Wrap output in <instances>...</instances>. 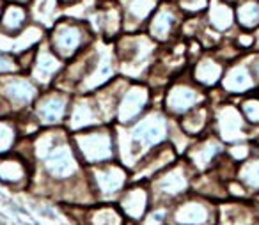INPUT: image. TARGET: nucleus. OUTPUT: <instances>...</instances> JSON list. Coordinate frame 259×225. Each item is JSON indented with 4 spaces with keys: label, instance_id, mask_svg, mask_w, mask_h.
Here are the masks:
<instances>
[{
    "label": "nucleus",
    "instance_id": "obj_28",
    "mask_svg": "<svg viewBox=\"0 0 259 225\" xmlns=\"http://www.w3.org/2000/svg\"><path fill=\"white\" fill-rule=\"evenodd\" d=\"M204 121H206L204 112H197V114L190 115V117L185 121V128H187V131H190V133H197V131H201V129H202Z\"/></svg>",
    "mask_w": 259,
    "mask_h": 225
},
{
    "label": "nucleus",
    "instance_id": "obj_12",
    "mask_svg": "<svg viewBox=\"0 0 259 225\" xmlns=\"http://www.w3.org/2000/svg\"><path fill=\"white\" fill-rule=\"evenodd\" d=\"M36 112H37L39 121L45 122V124L59 122L62 117H64L66 98L50 96V98H45V100H39V103H37V107H36Z\"/></svg>",
    "mask_w": 259,
    "mask_h": 225
},
{
    "label": "nucleus",
    "instance_id": "obj_11",
    "mask_svg": "<svg viewBox=\"0 0 259 225\" xmlns=\"http://www.w3.org/2000/svg\"><path fill=\"white\" fill-rule=\"evenodd\" d=\"M208 207L199 200H187V202L180 204L174 213V218L185 225H202L208 220Z\"/></svg>",
    "mask_w": 259,
    "mask_h": 225
},
{
    "label": "nucleus",
    "instance_id": "obj_9",
    "mask_svg": "<svg viewBox=\"0 0 259 225\" xmlns=\"http://www.w3.org/2000/svg\"><path fill=\"white\" fill-rule=\"evenodd\" d=\"M217 119H219V129L224 140L234 142V140H240L245 137L243 121H241L240 114H238L234 108L227 107V108H224V110H220Z\"/></svg>",
    "mask_w": 259,
    "mask_h": 225
},
{
    "label": "nucleus",
    "instance_id": "obj_2",
    "mask_svg": "<svg viewBox=\"0 0 259 225\" xmlns=\"http://www.w3.org/2000/svg\"><path fill=\"white\" fill-rule=\"evenodd\" d=\"M82 156L91 163H100L112 158V140L105 131H91L78 137Z\"/></svg>",
    "mask_w": 259,
    "mask_h": 225
},
{
    "label": "nucleus",
    "instance_id": "obj_36",
    "mask_svg": "<svg viewBox=\"0 0 259 225\" xmlns=\"http://www.w3.org/2000/svg\"><path fill=\"white\" fill-rule=\"evenodd\" d=\"M6 6V0H0V15H2V9H4Z\"/></svg>",
    "mask_w": 259,
    "mask_h": 225
},
{
    "label": "nucleus",
    "instance_id": "obj_23",
    "mask_svg": "<svg viewBox=\"0 0 259 225\" xmlns=\"http://www.w3.org/2000/svg\"><path fill=\"white\" fill-rule=\"evenodd\" d=\"M174 23V16L169 11H160L151 23V34L158 39H165L169 36V30Z\"/></svg>",
    "mask_w": 259,
    "mask_h": 225
},
{
    "label": "nucleus",
    "instance_id": "obj_24",
    "mask_svg": "<svg viewBox=\"0 0 259 225\" xmlns=\"http://www.w3.org/2000/svg\"><path fill=\"white\" fill-rule=\"evenodd\" d=\"M238 18H240L241 25L245 27H254L259 23V6L255 2H247L240 8L238 11Z\"/></svg>",
    "mask_w": 259,
    "mask_h": 225
},
{
    "label": "nucleus",
    "instance_id": "obj_26",
    "mask_svg": "<svg viewBox=\"0 0 259 225\" xmlns=\"http://www.w3.org/2000/svg\"><path fill=\"white\" fill-rule=\"evenodd\" d=\"M93 225H122V218L115 209L105 207V209H100L98 213H94Z\"/></svg>",
    "mask_w": 259,
    "mask_h": 225
},
{
    "label": "nucleus",
    "instance_id": "obj_32",
    "mask_svg": "<svg viewBox=\"0 0 259 225\" xmlns=\"http://www.w3.org/2000/svg\"><path fill=\"white\" fill-rule=\"evenodd\" d=\"M183 2V6L187 9H192V11H197V9H201L202 6H204L206 0H181Z\"/></svg>",
    "mask_w": 259,
    "mask_h": 225
},
{
    "label": "nucleus",
    "instance_id": "obj_25",
    "mask_svg": "<svg viewBox=\"0 0 259 225\" xmlns=\"http://www.w3.org/2000/svg\"><path fill=\"white\" fill-rule=\"evenodd\" d=\"M128 13L130 16H134L137 20H142L149 15L153 8H155V0H128Z\"/></svg>",
    "mask_w": 259,
    "mask_h": 225
},
{
    "label": "nucleus",
    "instance_id": "obj_5",
    "mask_svg": "<svg viewBox=\"0 0 259 225\" xmlns=\"http://www.w3.org/2000/svg\"><path fill=\"white\" fill-rule=\"evenodd\" d=\"M80 43H82V32H80L78 27L69 25V23H62V25H57L54 29V34H52V48H54L59 57L62 59L71 57L80 48Z\"/></svg>",
    "mask_w": 259,
    "mask_h": 225
},
{
    "label": "nucleus",
    "instance_id": "obj_16",
    "mask_svg": "<svg viewBox=\"0 0 259 225\" xmlns=\"http://www.w3.org/2000/svg\"><path fill=\"white\" fill-rule=\"evenodd\" d=\"M93 122H96V114H94V108L91 107L89 101L87 100L76 101L71 115V128L82 129L85 126L93 124Z\"/></svg>",
    "mask_w": 259,
    "mask_h": 225
},
{
    "label": "nucleus",
    "instance_id": "obj_29",
    "mask_svg": "<svg viewBox=\"0 0 259 225\" xmlns=\"http://www.w3.org/2000/svg\"><path fill=\"white\" fill-rule=\"evenodd\" d=\"M13 139H15V131L9 124L6 122H0V151L2 149H8L11 146Z\"/></svg>",
    "mask_w": 259,
    "mask_h": 225
},
{
    "label": "nucleus",
    "instance_id": "obj_4",
    "mask_svg": "<svg viewBox=\"0 0 259 225\" xmlns=\"http://www.w3.org/2000/svg\"><path fill=\"white\" fill-rule=\"evenodd\" d=\"M163 137H165V121L158 114L148 115L132 129V139L139 146H156L162 142Z\"/></svg>",
    "mask_w": 259,
    "mask_h": 225
},
{
    "label": "nucleus",
    "instance_id": "obj_17",
    "mask_svg": "<svg viewBox=\"0 0 259 225\" xmlns=\"http://www.w3.org/2000/svg\"><path fill=\"white\" fill-rule=\"evenodd\" d=\"M224 87L227 91H233V93H241V91H247L252 87V78L250 73L245 68H236L233 71L227 73L226 80H224Z\"/></svg>",
    "mask_w": 259,
    "mask_h": 225
},
{
    "label": "nucleus",
    "instance_id": "obj_37",
    "mask_svg": "<svg viewBox=\"0 0 259 225\" xmlns=\"http://www.w3.org/2000/svg\"><path fill=\"white\" fill-rule=\"evenodd\" d=\"M254 68H255V73H257V75H259V61L255 62V66H254Z\"/></svg>",
    "mask_w": 259,
    "mask_h": 225
},
{
    "label": "nucleus",
    "instance_id": "obj_35",
    "mask_svg": "<svg viewBox=\"0 0 259 225\" xmlns=\"http://www.w3.org/2000/svg\"><path fill=\"white\" fill-rule=\"evenodd\" d=\"M62 2H64V4H76L78 0H62Z\"/></svg>",
    "mask_w": 259,
    "mask_h": 225
},
{
    "label": "nucleus",
    "instance_id": "obj_8",
    "mask_svg": "<svg viewBox=\"0 0 259 225\" xmlns=\"http://www.w3.org/2000/svg\"><path fill=\"white\" fill-rule=\"evenodd\" d=\"M148 103V91L144 87H132L128 93L124 94V98L121 100L117 107V117L122 122L132 121L134 117H137L142 112V108Z\"/></svg>",
    "mask_w": 259,
    "mask_h": 225
},
{
    "label": "nucleus",
    "instance_id": "obj_31",
    "mask_svg": "<svg viewBox=\"0 0 259 225\" xmlns=\"http://www.w3.org/2000/svg\"><path fill=\"white\" fill-rule=\"evenodd\" d=\"M247 153H248V147L245 146V144H236V146L231 149V156H233L234 160H245Z\"/></svg>",
    "mask_w": 259,
    "mask_h": 225
},
{
    "label": "nucleus",
    "instance_id": "obj_34",
    "mask_svg": "<svg viewBox=\"0 0 259 225\" xmlns=\"http://www.w3.org/2000/svg\"><path fill=\"white\" fill-rule=\"evenodd\" d=\"M6 2H15V4H22V6H29L30 0H6Z\"/></svg>",
    "mask_w": 259,
    "mask_h": 225
},
{
    "label": "nucleus",
    "instance_id": "obj_20",
    "mask_svg": "<svg viewBox=\"0 0 259 225\" xmlns=\"http://www.w3.org/2000/svg\"><path fill=\"white\" fill-rule=\"evenodd\" d=\"M219 151H220V146L217 142H204L192 151L190 160H192V163H195L197 167H206V165L215 158V154L219 153Z\"/></svg>",
    "mask_w": 259,
    "mask_h": 225
},
{
    "label": "nucleus",
    "instance_id": "obj_27",
    "mask_svg": "<svg viewBox=\"0 0 259 225\" xmlns=\"http://www.w3.org/2000/svg\"><path fill=\"white\" fill-rule=\"evenodd\" d=\"M241 179H243L245 185H248L250 188H259V160L250 161L247 167H243V170H241Z\"/></svg>",
    "mask_w": 259,
    "mask_h": 225
},
{
    "label": "nucleus",
    "instance_id": "obj_22",
    "mask_svg": "<svg viewBox=\"0 0 259 225\" xmlns=\"http://www.w3.org/2000/svg\"><path fill=\"white\" fill-rule=\"evenodd\" d=\"M112 76V64H110V59L108 57H101L100 62H98L96 69H94L93 75H89V78L85 80V89H91V87H96L100 83H103L107 78Z\"/></svg>",
    "mask_w": 259,
    "mask_h": 225
},
{
    "label": "nucleus",
    "instance_id": "obj_3",
    "mask_svg": "<svg viewBox=\"0 0 259 225\" xmlns=\"http://www.w3.org/2000/svg\"><path fill=\"white\" fill-rule=\"evenodd\" d=\"M43 147H47L43 153L45 158H47V167L54 175L68 177L76 170V160L68 146H64V144H57V146L48 144V146Z\"/></svg>",
    "mask_w": 259,
    "mask_h": 225
},
{
    "label": "nucleus",
    "instance_id": "obj_14",
    "mask_svg": "<svg viewBox=\"0 0 259 225\" xmlns=\"http://www.w3.org/2000/svg\"><path fill=\"white\" fill-rule=\"evenodd\" d=\"M121 207L128 216L142 218L148 209V192L144 188H134L121 200Z\"/></svg>",
    "mask_w": 259,
    "mask_h": 225
},
{
    "label": "nucleus",
    "instance_id": "obj_13",
    "mask_svg": "<svg viewBox=\"0 0 259 225\" xmlns=\"http://www.w3.org/2000/svg\"><path fill=\"white\" fill-rule=\"evenodd\" d=\"M199 94L190 87H174L167 98V107L172 112H187L197 105Z\"/></svg>",
    "mask_w": 259,
    "mask_h": 225
},
{
    "label": "nucleus",
    "instance_id": "obj_33",
    "mask_svg": "<svg viewBox=\"0 0 259 225\" xmlns=\"http://www.w3.org/2000/svg\"><path fill=\"white\" fill-rule=\"evenodd\" d=\"M240 43L243 44V47H250V44H252V37L250 36H241Z\"/></svg>",
    "mask_w": 259,
    "mask_h": 225
},
{
    "label": "nucleus",
    "instance_id": "obj_6",
    "mask_svg": "<svg viewBox=\"0 0 259 225\" xmlns=\"http://www.w3.org/2000/svg\"><path fill=\"white\" fill-rule=\"evenodd\" d=\"M29 9L22 4L6 2L2 15H0V34L4 36H16L29 23Z\"/></svg>",
    "mask_w": 259,
    "mask_h": 225
},
{
    "label": "nucleus",
    "instance_id": "obj_1",
    "mask_svg": "<svg viewBox=\"0 0 259 225\" xmlns=\"http://www.w3.org/2000/svg\"><path fill=\"white\" fill-rule=\"evenodd\" d=\"M0 94L6 101H9L15 107H27L37 96V89L29 78L11 73V75L4 76L0 82Z\"/></svg>",
    "mask_w": 259,
    "mask_h": 225
},
{
    "label": "nucleus",
    "instance_id": "obj_19",
    "mask_svg": "<svg viewBox=\"0 0 259 225\" xmlns=\"http://www.w3.org/2000/svg\"><path fill=\"white\" fill-rule=\"evenodd\" d=\"M220 66L217 62H213L211 59H204V61L199 62L197 69H195V76L201 83H206V85H213V83L219 80L220 76Z\"/></svg>",
    "mask_w": 259,
    "mask_h": 225
},
{
    "label": "nucleus",
    "instance_id": "obj_15",
    "mask_svg": "<svg viewBox=\"0 0 259 225\" xmlns=\"http://www.w3.org/2000/svg\"><path fill=\"white\" fill-rule=\"evenodd\" d=\"M187 174H185L181 168H174V170H167L165 174L160 177L158 181V188L163 193H169V195H178L183 190H187Z\"/></svg>",
    "mask_w": 259,
    "mask_h": 225
},
{
    "label": "nucleus",
    "instance_id": "obj_18",
    "mask_svg": "<svg viewBox=\"0 0 259 225\" xmlns=\"http://www.w3.org/2000/svg\"><path fill=\"white\" fill-rule=\"evenodd\" d=\"M30 13L36 22L50 23L55 9H57V0H30Z\"/></svg>",
    "mask_w": 259,
    "mask_h": 225
},
{
    "label": "nucleus",
    "instance_id": "obj_21",
    "mask_svg": "<svg viewBox=\"0 0 259 225\" xmlns=\"http://www.w3.org/2000/svg\"><path fill=\"white\" fill-rule=\"evenodd\" d=\"M209 16H211V22H213V25H215V29H219V30L229 29L231 23H233V11H231L227 6L219 4V2H213Z\"/></svg>",
    "mask_w": 259,
    "mask_h": 225
},
{
    "label": "nucleus",
    "instance_id": "obj_7",
    "mask_svg": "<svg viewBox=\"0 0 259 225\" xmlns=\"http://www.w3.org/2000/svg\"><path fill=\"white\" fill-rule=\"evenodd\" d=\"M61 66H62V62L57 54H54L50 48L41 47L36 55V59H34V66H32L34 80L39 83H48L55 75H57Z\"/></svg>",
    "mask_w": 259,
    "mask_h": 225
},
{
    "label": "nucleus",
    "instance_id": "obj_30",
    "mask_svg": "<svg viewBox=\"0 0 259 225\" xmlns=\"http://www.w3.org/2000/svg\"><path fill=\"white\" fill-rule=\"evenodd\" d=\"M243 112L247 115L248 121L259 122V101L257 100H248L243 103Z\"/></svg>",
    "mask_w": 259,
    "mask_h": 225
},
{
    "label": "nucleus",
    "instance_id": "obj_10",
    "mask_svg": "<svg viewBox=\"0 0 259 225\" xmlns=\"http://www.w3.org/2000/svg\"><path fill=\"white\" fill-rule=\"evenodd\" d=\"M96 185L98 190L105 195H114L124 186L126 174L122 168L119 167H107V168H98L96 174Z\"/></svg>",
    "mask_w": 259,
    "mask_h": 225
}]
</instances>
